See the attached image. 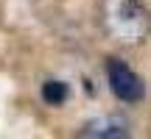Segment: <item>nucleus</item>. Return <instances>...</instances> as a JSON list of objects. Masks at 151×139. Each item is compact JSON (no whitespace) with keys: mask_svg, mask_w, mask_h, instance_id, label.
Segmentation results:
<instances>
[{"mask_svg":"<svg viewBox=\"0 0 151 139\" xmlns=\"http://www.w3.org/2000/svg\"><path fill=\"white\" fill-rule=\"evenodd\" d=\"M104 20L120 42H140L148 31V17L137 0H106Z\"/></svg>","mask_w":151,"mask_h":139,"instance_id":"1","label":"nucleus"},{"mask_svg":"<svg viewBox=\"0 0 151 139\" xmlns=\"http://www.w3.org/2000/svg\"><path fill=\"white\" fill-rule=\"evenodd\" d=\"M106 78H109V89H112L115 97L123 100V103H137V100H143V95H146V86H143L140 75L126 64V61H120V59H112L106 64Z\"/></svg>","mask_w":151,"mask_h":139,"instance_id":"2","label":"nucleus"},{"mask_svg":"<svg viewBox=\"0 0 151 139\" xmlns=\"http://www.w3.org/2000/svg\"><path fill=\"white\" fill-rule=\"evenodd\" d=\"M78 134L90 136V139H123V136H129V123L118 114H104V117L84 123Z\"/></svg>","mask_w":151,"mask_h":139,"instance_id":"3","label":"nucleus"},{"mask_svg":"<svg viewBox=\"0 0 151 139\" xmlns=\"http://www.w3.org/2000/svg\"><path fill=\"white\" fill-rule=\"evenodd\" d=\"M42 100L48 106H62L67 100V84H62V81H45L42 84Z\"/></svg>","mask_w":151,"mask_h":139,"instance_id":"4","label":"nucleus"}]
</instances>
